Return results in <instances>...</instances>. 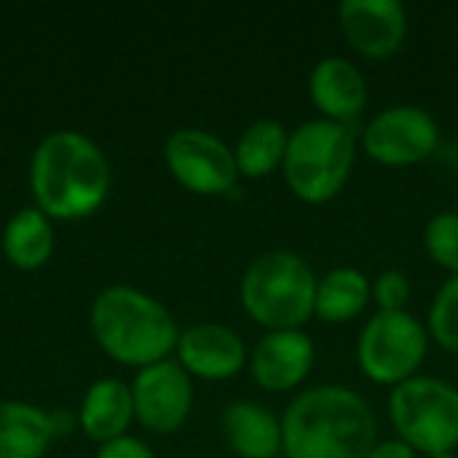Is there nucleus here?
<instances>
[{
	"mask_svg": "<svg viewBox=\"0 0 458 458\" xmlns=\"http://www.w3.org/2000/svg\"><path fill=\"white\" fill-rule=\"evenodd\" d=\"M81 427L89 440L105 445L118 437H126V429L134 419L131 386L121 378H99L89 386L81 403Z\"/></svg>",
	"mask_w": 458,
	"mask_h": 458,
	"instance_id": "nucleus-16",
	"label": "nucleus"
},
{
	"mask_svg": "<svg viewBox=\"0 0 458 458\" xmlns=\"http://www.w3.org/2000/svg\"><path fill=\"white\" fill-rule=\"evenodd\" d=\"M174 352L185 373L204 381H228L250 365V352L242 335L217 322H199L182 330Z\"/></svg>",
	"mask_w": 458,
	"mask_h": 458,
	"instance_id": "nucleus-13",
	"label": "nucleus"
},
{
	"mask_svg": "<svg viewBox=\"0 0 458 458\" xmlns=\"http://www.w3.org/2000/svg\"><path fill=\"white\" fill-rule=\"evenodd\" d=\"M94 458H156V456H153V451H150L142 440H137V437L126 435V437L113 440V443H105V445L99 448V454H97Z\"/></svg>",
	"mask_w": 458,
	"mask_h": 458,
	"instance_id": "nucleus-24",
	"label": "nucleus"
},
{
	"mask_svg": "<svg viewBox=\"0 0 458 458\" xmlns=\"http://www.w3.org/2000/svg\"><path fill=\"white\" fill-rule=\"evenodd\" d=\"M365 458H421L411 445H405L403 440H378L376 448Z\"/></svg>",
	"mask_w": 458,
	"mask_h": 458,
	"instance_id": "nucleus-25",
	"label": "nucleus"
},
{
	"mask_svg": "<svg viewBox=\"0 0 458 458\" xmlns=\"http://www.w3.org/2000/svg\"><path fill=\"white\" fill-rule=\"evenodd\" d=\"M0 242L11 266L35 271L54 252V228L38 207H24L5 223Z\"/></svg>",
	"mask_w": 458,
	"mask_h": 458,
	"instance_id": "nucleus-20",
	"label": "nucleus"
},
{
	"mask_svg": "<svg viewBox=\"0 0 458 458\" xmlns=\"http://www.w3.org/2000/svg\"><path fill=\"white\" fill-rule=\"evenodd\" d=\"M169 174L196 196H225L239 182L233 148L204 129H177L164 145Z\"/></svg>",
	"mask_w": 458,
	"mask_h": 458,
	"instance_id": "nucleus-9",
	"label": "nucleus"
},
{
	"mask_svg": "<svg viewBox=\"0 0 458 458\" xmlns=\"http://www.w3.org/2000/svg\"><path fill=\"white\" fill-rule=\"evenodd\" d=\"M134 419L153 435H174L191 416L193 384L177 360L142 368L131 381Z\"/></svg>",
	"mask_w": 458,
	"mask_h": 458,
	"instance_id": "nucleus-10",
	"label": "nucleus"
},
{
	"mask_svg": "<svg viewBox=\"0 0 458 458\" xmlns=\"http://www.w3.org/2000/svg\"><path fill=\"white\" fill-rule=\"evenodd\" d=\"M429 330L411 311H376L360 330L357 365L378 386H400L416 376L429 354Z\"/></svg>",
	"mask_w": 458,
	"mask_h": 458,
	"instance_id": "nucleus-7",
	"label": "nucleus"
},
{
	"mask_svg": "<svg viewBox=\"0 0 458 458\" xmlns=\"http://www.w3.org/2000/svg\"><path fill=\"white\" fill-rule=\"evenodd\" d=\"M424 458H458V454H440V456H424Z\"/></svg>",
	"mask_w": 458,
	"mask_h": 458,
	"instance_id": "nucleus-26",
	"label": "nucleus"
},
{
	"mask_svg": "<svg viewBox=\"0 0 458 458\" xmlns=\"http://www.w3.org/2000/svg\"><path fill=\"white\" fill-rule=\"evenodd\" d=\"M360 153V131L327 118L298 123L287 140L282 177L287 191L309 204H330L349 185Z\"/></svg>",
	"mask_w": 458,
	"mask_h": 458,
	"instance_id": "nucleus-4",
	"label": "nucleus"
},
{
	"mask_svg": "<svg viewBox=\"0 0 458 458\" xmlns=\"http://www.w3.org/2000/svg\"><path fill=\"white\" fill-rule=\"evenodd\" d=\"M413 298L411 276L400 268H386L373 279V303L378 311H408Z\"/></svg>",
	"mask_w": 458,
	"mask_h": 458,
	"instance_id": "nucleus-23",
	"label": "nucleus"
},
{
	"mask_svg": "<svg viewBox=\"0 0 458 458\" xmlns=\"http://www.w3.org/2000/svg\"><path fill=\"white\" fill-rule=\"evenodd\" d=\"M424 250L435 266L458 276V212L445 209L429 217L424 228Z\"/></svg>",
	"mask_w": 458,
	"mask_h": 458,
	"instance_id": "nucleus-22",
	"label": "nucleus"
},
{
	"mask_svg": "<svg viewBox=\"0 0 458 458\" xmlns=\"http://www.w3.org/2000/svg\"><path fill=\"white\" fill-rule=\"evenodd\" d=\"M440 140L437 118L419 105H389L360 129V150L389 169H405L432 158Z\"/></svg>",
	"mask_w": 458,
	"mask_h": 458,
	"instance_id": "nucleus-8",
	"label": "nucleus"
},
{
	"mask_svg": "<svg viewBox=\"0 0 458 458\" xmlns=\"http://www.w3.org/2000/svg\"><path fill=\"white\" fill-rule=\"evenodd\" d=\"M317 274L295 250H268L258 255L239 284L244 314L271 330H303L314 319Z\"/></svg>",
	"mask_w": 458,
	"mask_h": 458,
	"instance_id": "nucleus-5",
	"label": "nucleus"
},
{
	"mask_svg": "<svg viewBox=\"0 0 458 458\" xmlns=\"http://www.w3.org/2000/svg\"><path fill=\"white\" fill-rule=\"evenodd\" d=\"M287 140L290 131L276 118H258L255 123H250L233 148L239 177L263 180L271 177L274 172H282L287 156Z\"/></svg>",
	"mask_w": 458,
	"mask_h": 458,
	"instance_id": "nucleus-19",
	"label": "nucleus"
},
{
	"mask_svg": "<svg viewBox=\"0 0 458 458\" xmlns=\"http://www.w3.org/2000/svg\"><path fill=\"white\" fill-rule=\"evenodd\" d=\"M429 338L448 354H458V276L440 284L427 314Z\"/></svg>",
	"mask_w": 458,
	"mask_h": 458,
	"instance_id": "nucleus-21",
	"label": "nucleus"
},
{
	"mask_svg": "<svg viewBox=\"0 0 458 458\" xmlns=\"http://www.w3.org/2000/svg\"><path fill=\"white\" fill-rule=\"evenodd\" d=\"M309 99L319 118L354 126L370 99L368 78L346 56H322L309 72Z\"/></svg>",
	"mask_w": 458,
	"mask_h": 458,
	"instance_id": "nucleus-14",
	"label": "nucleus"
},
{
	"mask_svg": "<svg viewBox=\"0 0 458 458\" xmlns=\"http://www.w3.org/2000/svg\"><path fill=\"white\" fill-rule=\"evenodd\" d=\"M389 421L397 440L419 456L456 454L458 386L437 376H416L389 392Z\"/></svg>",
	"mask_w": 458,
	"mask_h": 458,
	"instance_id": "nucleus-6",
	"label": "nucleus"
},
{
	"mask_svg": "<svg viewBox=\"0 0 458 458\" xmlns=\"http://www.w3.org/2000/svg\"><path fill=\"white\" fill-rule=\"evenodd\" d=\"M54 437V413L30 403H0V458H43Z\"/></svg>",
	"mask_w": 458,
	"mask_h": 458,
	"instance_id": "nucleus-18",
	"label": "nucleus"
},
{
	"mask_svg": "<svg viewBox=\"0 0 458 458\" xmlns=\"http://www.w3.org/2000/svg\"><path fill=\"white\" fill-rule=\"evenodd\" d=\"M338 24L360 56L384 62L403 51L411 16L400 0H344L338 5Z\"/></svg>",
	"mask_w": 458,
	"mask_h": 458,
	"instance_id": "nucleus-11",
	"label": "nucleus"
},
{
	"mask_svg": "<svg viewBox=\"0 0 458 458\" xmlns=\"http://www.w3.org/2000/svg\"><path fill=\"white\" fill-rule=\"evenodd\" d=\"M314 365L317 346L306 330H271L250 354L252 381L268 394H290L301 389Z\"/></svg>",
	"mask_w": 458,
	"mask_h": 458,
	"instance_id": "nucleus-12",
	"label": "nucleus"
},
{
	"mask_svg": "<svg viewBox=\"0 0 458 458\" xmlns=\"http://www.w3.org/2000/svg\"><path fill=\"white\" fill-rule=\"evenodd\" d=\"M91 330L110 360L140 370L169 360L180 341L172 311L153 295L126 284L107 287L97 295Z\"/></svg>",
	"mask_w": 458,
	"mask_h": 458,
	"instance_id": "nucleus-3",
	"label": "nucleus"
},
{
	"mask_svg": "<svg viewBox=\"0 0 458 458\" xmlns=\"http://www.w3.org/2000/svg\"><path fill=\"white\" fill-rule=\"evenodd\" d=\"M223 437L239 458H276L284 451L282 416L252 400H236L225 408Z\"/></svg>",
	"mask_w": 458,
	"mask_h": 458,
	"instance_id": "nucleus-15",
	"label": "nucleus"
},
{
	"mask_svg": "<svg viewBox=\"0 0 458 458\" xmlns=\"http://www.w3.org/2000/svg\"><path fill=\"white\" fill-rule=\"evenodd\" d=\"M282 440L287 458H365L378 443V419L360 392L319 384L284 408Z\"/></svg>",
	"mask_w": 458,
	"mask_h": 458,
	"instance_id": "nucleus-1",
	"label": "nucleus"
},
{
	"mask_svg": "<svg viewBox=\"0 0 458 458\" xmlns=\"http://www.w3.org/2000/svg\"><path fill=\"white\" fill-rule=\"evenodd\" d=\"M35 207L46 217L81 220L97 212L110 191V164L81 131H54L40 140L30 164Z\"/></svg>",
	"mask_w": 458,
	"mask_h": 458,
	"instance_id": "nucleus-2",
	"label": "nucleus"
},
{
	"mask_svg": "<svg viewBox=\"0 0 458 458\" xmlns=\"http://www.w3.org/2000/svg\"><path fill=\"white\" fill-rule=\"evenodd\" d=\"M370 301L373 279L354 266H338L317 279L314 317L325 325H349L365 314Z\"/></svg>",
	"mask_w": 458,
	"mask_h": 458,
	"instance_id": "nucleus-17",
	"label": "nucleus"
},
{
	"mask_svg": "<svg viewBox=\"0 0 458 458\" xmlns=\"http://www.w3.org/2000/svg\"><path fill=\"white\" fill-rule=\"evenodd\" d=\"M276 458H287V456H284V454H282V456H276Z\"/></svg>",
	"mask_w": 458,
	"mask_h": 458,
	"instance_id": "nucleus-27",
	"label": "nucleus"
}]
</instances>
